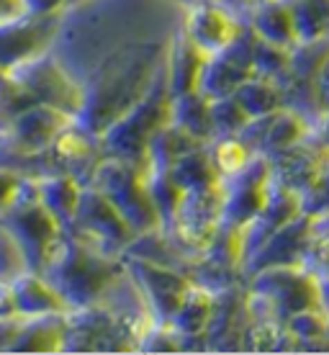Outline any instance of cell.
<instances>
[{"label": "cell", "mask_w": 329, "mask_h": 355, "mask_svg": "<svg viewBox=\"0 0 329 355\" xmlns=\"http://www.w3.org/2000/svg\"><path fill=\"white\" fill-rule=\"evenodd\" d=\"M168 44L144 42L114 49L96 64L88 85L82 88V108L75 121L93 137H100L126 111H132L165 70Z\"/></svg>", "instance_id": "6da1fadb"}, {"label": "cell", "mask_w": 329, "mask_h": 355, "mask_svg": "<svg viewBox=\"0 0 329 355\" xmlns=\"http://www.w3.org/2000/svg\"><path fill=\"white\" fill-rule=\"evenodd\" d=\"M124 273L126 268L118 270L111 252H103L82 240H64V237L44 268V275L62 293L70 309L98 304Z\"/></svg>", "instance_id": "7a4b0ae2"}, {"label": "cell", "mask_w": 329, "mask_h": 355, "mask_svg": "<svg viewBox=\"0 0 329 355\" xmlns=\"http://www.w3.org/2000/svg\"><path fill=\"white\" fill-rule=\"evenodd\" d=\"M170 106L172 96L168 88V75L162 70L150 93L98 137L100 144L108 150V157H121L147 168V152L154 134L170 124Z\"/></svg>", "instance_id": "3957f363"}, {"label": "cell", "mask_w": 329, "mask_h": 355, "mask_svg": "<svg viewBox=\"0 0 329 355\" xmlns=\"http://www.w3.org/2000/svg\"><path fill=\"white\" fill-rule=\"evenodd\" d=\"M90 186L98 188L124 214L136 234L157 232L154 227H160V216L147 188V168L121 157H108L93 168Z\"/></svg>", "instance_id": "277c9868"}, {"label": "cell", "mask_w": 329, "mask_h": 355, "mask_svg": "<svg viewBox=\"0 0 329 355\" xmlns=\"http://www.w3.org/2000/svg\"><path fill=\"white\" fill-rule=\"evenodd\" d=\"M126 270L134 278L136 288L142 291L154 324H170L180 302L186 299L190 286L196 284L190 275H183L175 268L165 266L160 260L144 258L139 252L126 255Z\"/></svg>", "instance_id": "5b68a950"}, {"label": "cell", "mask_w": 329, "mask_h": 355, "mask_svg": "<svg viewBox=\"0 0 329 355\" xmlns=\"http://www.w3.org/2000/svg\"><path fill=\"white\" fill-rule=\"evenodd\" d=\"M72 224L80 227L82 242H88V245L103 250V252H111V255L124 250L129 242L139 237L124 214L93 186L82 191V201L78 206Z\"/></svg>", "instance_id": "8992f818"}, {"label": "cell", "mask_w": 329, "mask_h": 355, "mask_svg": "<svg viewBox=\"0 0 329 355\" xmlns=\"http://www.w3.org/2000/svg\"><path fill=\"white\" fill-rule=\"evenodd\" d=\"M183 31L193 44L206 54L214 57L229 49L234 42H240L247 26H242V21L231 13L229 6H224L219 0H193L186 3L183 13Z\"/></svg>", "instance_id": "52a82bcc"}, {"label": "cell", "mask_w": 329, "mask_h": 355, "mask_svg": "<svg viewBox=\"0 0 329 355\" xmlns=\"http://www.w3.org/2000/svg\"><path fill=\"white\" fill-rule=\"evenodd\" d=\"M75 121V116L64 114L60 108L34 103L26 111L10 121L6 129H0L3 139L8 142L10 152L18 157H36L52 150L57 137Z\"/></svg>", "instance_id": "ba28073f"}, {"label": "cell", "mask_w": 329, "mask_h": 355, "mask_svg": "<svg viewBox=\"0 0 329 355\" xmlns=\"http://www.w3.org/2000/svg\"><path fill=\"white\" fill-rule=\"evenodd\" d=\"M57 16H21L0 26V70H16L42 57L57 34Z\"/></svg>", "instance_id": "9c48e42d"}, {"label": "cell", "mask_w": 329, "mask_h": 355, "mask_svg": "<svg viewBox=\"0 0 329 355\" xmlns=\"http://www.w3.org/2000/svg\"><path fill=\"white\" fill-rule=\"evenodd\" d=\"M252 75H258V72L252 64V31L247 28L240 42H234L222 54H214L206 60L198 90L211 101L234 96L237 88L242 83H247Z\"/></svg>", "instance_id": "30bf717a"}, {"label": "cell", "mask_w": 329, "mask_h": 355, "mask_svg": "<svg viewBox=\"0 0 329 355\" xmlns=\"http://www.w3.org/2000/svg\"><path fill=\"white\" fill-rule=\"evenodd\" d=\"M312 237H314V216H309V214L303 211L296 216L294 222L285 224L283 230H278L270 240L263 242L244 260L242 270H247L252 275L258 273V270H263V268H273V266H301Z\"/></svg>", "instance_id": "8fae6325"}, {"label": "cell", "mask_w": 329, "mask_h": 355, "mask_svg": "<svg viewBox=\"0 0 329 355\" xmlns=\"http://www.w3.org/2000/svg\"><path fill=\"white\" fill-rule=\"evenodd\" d=\"M206 57L190 39L186 31L180 28L178 34L170 39L168 54H165V75H168L170 96H183L188 90H198L201 83V72L206 67Z\"/></svg>", "instance_id": "7c38bea8"}, {"label": "cell", "mask_w": 329, "mask_h": 355, "mask_svg": "<svg viewBox=\"0 0 329 355\" xmlns=\"http://www.w3.org/2000/svg\"><path fill=\"white\" fill-rule=\"evenodd\" d=\"M13 291H16L18 314L24 320L31 317H46V314H67L70 306L62 299V293L52 286V281L44 273L34 270H21L10 278Z\"/></svg>", "instance_id": "4fadbf2b"}, {"label": "cell", "mask_w": 329, "mask_h": 355, "mask_svg": "<svg viewBox=\"0 0 329 355\" xmlns=\"http://www.w3.org/2000/svg\"><path fill=\"white\" fill-rule=\"evenodd\" d=\"M249 31L270 44L296 49L299 34H296L294 10L288 0H255L249 10Z\"/></svg>", "instance_id": "5bb4252c"}, {"label": "cell", "mask_w": 329, "mask_h": 355, "mask_svg": "<svg viewBox=\"0 0 329 355\" xmlns=\"http://www.w3.org/2000/svg\"><path fill=\"white\" fill-rule=\"evenodd\" d=\"M216 302H219V293L211 291L208 286L193 284L170 324L178 329L180 338H206L214 320Z\"/></svg>", "instance_id": "9a60e30c"}, {"label": "cell", "mask_w": 329, "mask_h": 355, "mask_svg": "<svg viewBox=\"0 0 329 355\" xmlns=\"http://www.w3.org/2000/svg\"><path fill=\"white\" fill-rule=\"evenodd\" d=\"M170 121L183 132L196 137L198 142H214V121H211V98L201 90H188L183 96L172 98Z\"/></svg>", "instance_id": "2e32d148"}, {"label": "cell", "mask_w": 329, "mask_h": 355, "mask_svg": "<svg viewBox=\"0 0 329 355\" xmlns=\"http://www.w3.org/2000/svg\"><path fill=\"white\" fill-rule=\"evenodd\" d=\"M82 191L85 188L70 173H52L44 180H39L42 204L54 214V219L62 224V227L64 224H72V219H75L78 206L82 201Z\"/></svg>", "instance_id": "e0dca14e"}, {"label": "cell", "mask_w": 329, "mask_h": 355, "mask_svg": "<svg viewBox=\"0 0 329 355\" xmlns=\"http://www.w3.org/2000/svg\"><path fill=\"white\" fill-rule=\"evenodd\" d=\"M234 98L240 101V106L247 111L249 119H263L285 106L283 83L265 78V75H252L247 83H242L237 88Z\"/></svg>", "instance_id": "ac0fdd59"}, {"label": "cell", "mask_w": 329, "mask_h": 355, "mask_svg": "<svg viewBox=\"0 0 329 355\" xmlns=\"http://www.w3.org/2000/svg\"><path fill=\"white\" fill-rule=\"evenodd\" d=\"M294 10L299 44L329 39V0H288Z\"/></svg>", "instance_id": "d6986e66"}, {"label": "cell", "mask_w": 329, "mask_h": 355, "mask_svg": "<svg viewBox=\"0 0 329 355\" xmlns=\"http://www.w3.org/2000/svg\"><path fill=\"white\" fill-rule=\"evenodd\" d=\"M211 121H214V139H219V137H240L252 119L237 98L226 96L211 101Z\"/></svg>", "instance_id": "ffe728a7"}, {"label": "cell", "mask_w": 329, "mask_h": 355, "mask_svg": "<svg viewBox=\"0 0 329 355\" xmlns=\"http://www.w3.org/2000/svg\"><path fill=\"white\" fill-rule=\"evenodd\" d=\"M301 204H303V211L309 214V216H314V219L329 214V150H327V155H324V162H321L317 183H314L312 191L301 198Z\"/></svg>", "instance_id": "44dd1931"}, {"label": "cell", "mask_w": 329, "mask_h": 355, "mask_svg": "<svg viewBox=\"0 0 329 355\" xmlns=\"http://www.w3.org/2000/svg\"><path fill=\"white\" fill-rule=\"evenodd\" d=\"M314 278H329V232L314 230V237L309 242L306 258L301 263Z\"/></svg>", "instance_id": "7402d4cb"}, {"label": "cell", "mask_w": 329, "mask_h": 355, "mask_svg": "<svg viewBox=\"0 0 329 355\" xmlns=\"http://www.w3.org/2000/svg\"><path fill=\"white\" fill-rule=\"evenodd\" d=\"M21 186H24V178L18 175L16 170H8L6 165H0V216L8 211L10 204L16 201Z\"/></svg>", "instance_id": "603a6c76"}, {"label": "cell", "mask_w": 329, "mask_h": 355, "mask_svg": "<svg viewBox=\"0 0 329 355\" xmlns=\"http://www.w3.org/2000/svg\"><path fill=\"white\" fill-rule=\"evenodd\" d=\"M67 6V0H24L28 16H57Z\"/></svg>", "instance_id": "cb8c5ba5"}, {"label": "cell", "mask_w": 329, "mask_h": 355, "mask_svg": "<svg viewBox=\"0 0 329 355\" xmlns=\"http://www.w3.org/2000/svg\"><path fill=\"white\" fill-rule=\"evenodd\" d=\"M21 16H26L24 0H0V26H6Z\"/></svg>", "instance_id": "d4e9b609"}, {"label": "cell", "mask_w": 329, "mask_h": 355, "mask_svg": "<svg viewBox=\"0 0 329 355\" xmlns=\"http://www.w3.org/2000/svg\"><path fill=\"white\" fill-rule=\"evenodd\" d=\"M317 93H319V101L324 111H329V60L321 64L319 75H317Z\"/></svg>", "instance_id": "484cf974"}, {"label": "cell", "mask_w": 329, "mask_h": 355, "mask_svg": "<svg viewBox=\"0 0 329 355\" xmlns=\"http://www.w3.org/2000/svg\"><path fill=\"white\" fill-rule=\"evenodd\" d=\"M314 230H327L329 232V214H324V216H317V219H314Z\"/></svg>", "instance_id": "4316f807"}, {"label": "cell", "mask_w": 329, "mask_h": 355, "mask_svg": "<svg viewBox=\"0 0 329 355\" xmlns=\"http://www.w3.org/2000/svg\"><path fill=\"white\" fill-rule=\"evenodd\" d=\"M186 3H193V0H186ZM219 3H224V6H229V0H219ZM231 8V6H229Z\"/></svg>", "instance_id": "83f0119b"}, {"label": "cell", "mask_w": 329, "mask_h": 355, "mask_svg": "<svg viewBox=\"0 0 329 355\" xmlns=\"http://www.w3.org/2000/svg\"><path fill=\"white\" fill-rule=\"evenodd\" d=\"M327 327H329V311H327Z\"/></svg>", "instance_id": "f1b7e54d"}]
</instances>
